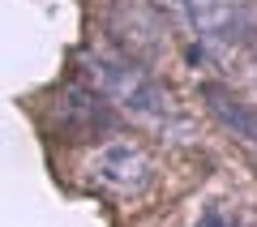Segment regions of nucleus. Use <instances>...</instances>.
<instances>
[{"label": "nucleus", "instance_id": "obj_2", "mask_svg": "<svg viewBox=\"0 0 257 227\" xmlns=\"http://www.w3.org/2000/svg\"><path fill=\"white\" fill-rule=\"evenodd\" d=\"M214 107H219V116H227V125H236V133H244V137L257 142V111L240 107V103L223 99V94H214Z\"/></svg>", "mask_w": 257, "mask_h": 227}, {"label": "nucleus", "instance_id": "obj_1", "mask_svg": "<svg viewBox=\"0 0 257 227\" xmlns=\"http://www.w3.org/2000/svg\"><path fill=\"white\" fill-rule=\"evenodd\" d=\"M103 77H107V86L116 90V99L124 103V107L142 111V116H155L159 107H163V99H159V90L142 77L138 69H128V64H116V60H99Z\"/></svg>", "mask_w": 257, "mask_h": 227}]
</instances>
